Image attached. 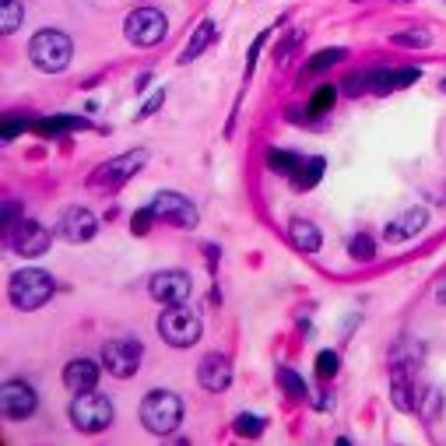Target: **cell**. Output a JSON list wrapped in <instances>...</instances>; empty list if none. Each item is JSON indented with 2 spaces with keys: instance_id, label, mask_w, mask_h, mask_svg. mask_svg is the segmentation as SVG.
<instances>
[{
  "instance_id": "cell-20",
  "label": "cell",
  "mask_w": 446,
  "mask_h": 446,
  "mask_svg": "<svg viewBox=\"0 0 446 446\" xmlns=\"http://www.w3.org/2000/svg\"><path fill=\"white\" fill-rule=\"evenodd\" d=\"M278 383H281V390H285L292 401H306V397H309L306 379H302L299 372H292V369H278Z\"/></svg>"
},
{
  "instance_id": "cell-1",
  "label": "cell",
  "mask_w": 446,
  "mask_h": 446,
  "mask_svg": "<svg viewBox=\"0 0 446 446\" xmlns=\"http://www.w3.org/2000/svg\"><path fill=\"white\" fill-rule=\"evenodd\" d=\"M71 57H74V42H71V35H64L60 28H42V32H35L32 42H28V60H32L42 74H60V71H67Z\"/></svg>"
},
{
  "instance_id": "cell-8",
  "label": "cell",
  "mask_w": 446,
  "mask_h": 446,
  "mask_svg": "<svg viewBox=\"0 0 446 446\" xmlns=\"http://www.w3.org/2000/svg\"><path fill=\"white\" fill-rule=\"evenodd\" d=\"M144 162H148V151H144V148H134V151L116 155V159H109L105 166H98V169L91 173L88 183L91 186H123L134 173L144 169Z\"/></svg>"
},
{
  "instance_id": "cell-17",
  "label": "cell",
  "mask_w": 446,
  "mask_h": 446,
  "mask_svg": "<svg viewBox=\"0 0 446 446\" xmlns=\"http://www.w3.org/2000/svg\"><path fill=\"white\" fill-rule=\"evenodd\" d=\"M288 236H292V243H295L302 253H316V250H320V243H324L320 229H316L313 222H306V218H292Z\"/></svg>"
},
{
  "instance_id": "cell-29",
  "label": "cell",
  "mask_w": 446,
  "mask_h": 446,
  "mask_svg": "<svg viewBox=\"0 0 446 446\" xmlns=\"http://www.w3.org/2000/svg\"><path fill=\"white\" fill-rule=\"evenodd\" d=\"M338 369H341V358H338V352H320V355H316V372H320L324 379L338 376Z\"/></svg>"
},
{
  "instance_id": "cell-36",
  "label": "cell",
  "mask_w": 446,
  "mask_h": 446,
  "mask_svg": "<svg viewBox=\"0 0 446 446\" xmlns=\"http://www.w3.org/2000/svg\"><path fill=\"white\" fill-rule=\"evenodd\" d=\"M268 42V32H261L257 39H253V46H250V60H246V71H253V64H257V53H261V46Z\"/></svg>"
},
{
  "instance_id": "cell-18",
  "label": "cell",
  "mask_w": 446,
  "mask_h": 446,
  "mask_svg": "<svg viewBox=\"0 0 446 446\" xmlns=\"http://www.w3.org/2000/svg\"><path fill=\"white\" fill-rule=\"evenodd\" d=\"M215 42V21H200L197 25V32L190 35V42L183 46V53H179V64H190V60H197L207 46Z\"/></svg>"
},
{
  "instance_id": "cell-14",
  "label": "cell",
  "mask_w": 446,
  "mask_h": 446,
  "mask_svg": "<svg viewBox=\"0 0 446 446\" xmlns=\"http://www.w3.org/2000/svg\"><path fill=\"white\" fill-rule=\"evenodd\" d=\"M197 379H200L204 390L222 394V390H229V383H232V362H229L225 355H218V352H211V355L200 358V365H197Z\"/></svg>"
},
{
  "instance_id": "cell-31",
  "label": "cell",
  "mask_w": 446,
  "mask_h": 446,
  "mask_svg": "<svg viewBox=\"0 0 446 446\" xmlns=\"http://www.w3.org/2000/svg\"><path fill=\"white\" fill-rule=\"evenodd\" d=\"M18 215H21V204L7 200V204H4V236H11V232L18 229V222H21Z\"/></svg>"
},
{
  "instance_id": "cell-9",
  "label": "cell",
  "mask_w": 446,
  "mask_h": 446,
  "mask_svg": "<svg viewBox=\"0 0 446 446\" xmlns=\"http://www.w3.org/2000/svg\"><path fill=\"white\" fill-rule=\"evenodd\" d=\"M155 211V218L169 222V225H179V229H193L197 225V207L183 197V193H173V190H162L155 193V200L148 204Z\"/></svg>"
},
{
  "instance_id": "cell-32",
  "label": "cell",
  "mask_w": 446,
  "mask_h": 446,
  "mask_svg": "<svg viewBox=\"0 0 446 446\" xmlns=\"http://www.w3.org/2000/svg\"><path fill=\"white\" fill-rule=\"evenodd\" d=\"M397 46H429V32H401L394 35Z\"/></svg>"
},
{
  "instance_id": "cell-35",
  "label": "cell",
  "mask_w": 446,
  "mask_h": 446,
  "mask_svg": "<svg viewBox=\"0 0 446 446\" xmlns=\"http://www.w3.org/2000/svg\"><path fill=\"white\" fill-rule=\"evenodd\" d=\"M25 127H28L25 120H14V116H11V120L4 123V141H14V137H18V130H25Z\"/></svg>"
},
{
  "instance_id": "cell-28",
  "label": "cell",
  "mask_w": 446,
  "mask_h": 446,
  "mask_svg": "<svg viewBox=\"0 0 446 446\" xmlns=\"http://www.w3.org/2000/svg\"><path fill=\"white\" fill-rule=\"evenodd\" d=\"M236 433L253 440V436L264 433V418H261V415H239V418H236Z\"/></svg>"
},
{
  "instance_id": "cell-22",
  "label": "cell",
  "mask_w": 446,
  "mask_h": 446,
  "mask_svg": "<svg viewBox=\"0 0 446 446\" xmlns=\"http://www.w3.org/2000/svg\"><path fill=\"white\" fill-rule=\"evenodd\" d=\"M324 176V159H309L306 162V169L299 166L295 169V176H292V183L299 186V190H309V186H316V179Z\"/></svg>"
},
{
  "instance_id": "cell-4",
  "label": "cell",
  "mask_w": 446,
  "mask_h": 446,
  "mask_svg": "<svg viewBox=\"0 0 446 446\" xmlns=\"http://www.w3.org/2000/svg\"><path fill=\"white\" fill-rule=\"evenodd\" d=\"M200 331H204V324H200L197 309H190L186 302L169 306V309L159 316V334H162V341L173 345V348H190V345H197V341H200Z\"/></svg>"
},
{
  "instance_id": "cell-5",
  "label": "cell",
  "mask_w": 446,
  "mask_h": 446,
  "mask_svg": "<svg viewBox=\"0 0 446 446\" xmlns=\"http://www.w3.org/2000/svg\"><path fill=\"white\" fill-rule=\"evenodd\" d=\"M71 422H74V429L78 433H102V429H109V422H113V404H109V397H102V394H95V390H85V394H74V401H71Z\"/></svg>"
},
{
  "instance_id": "cell-2",
  "label": "cell",
  "mask_w": 446,
  "mask_h": 446,
  "mask_svg": "<svg viewBox=\"0 0 446 446\" xmlns=\"http://www.w3.org/2000/svg\"><path fill=\"white\" fill-rule=\"evenodd\" d=\"M53 278L46 274V270L39 268H25L18 270V274H11V302H14V309H21V313H32V309H39V306H46L50 299H53Z\"/></svg>"
},
{
  "instance_id": "cell-33",
  "label": "cell",
  "mask_w": 446,
  "mask_h": 446,
  "mask_svg": "<svg viewBox=\"0 0 446 446\" xmlns=\"http://www.w3.org/2000/svg\"><path fill=\"white\" fill-rule=\"evenodd\" d=\"M151 218H155V211H151V207H141V211L134 215V222H130V229H134L137 236H144V232L151 229Z\"/></svg>"
},
{
  "instance_id": "cell-13",
  "label": "cell",
  "mask_w": 446,
  "mask_h": 446,
  "mask_svg": "<svg viewBox=\"0 0 446 446\" xmlns=\"http://www.w3.org/2000/svg\"><path fill=\"white\" fill-rule=\"evenodd\" d=\"M57 232L67 239V243H88L91 236L98 232V222H95V215H91L88 207H67L64 215H60V225H57Z\"/></svg>"
},
{
  "instance_id": "cell-26",
  "label": "cell",
  "mask_w": 446,
  "mask_h": 446,
  "mask_svg": "<svg viewBox=\"0 0 446 446\" xmlns=\"http://www.w3.org/2000/svg\"><path fill=\"white\" fill-rule=\"evenodd\" d=\"M334 98H338V88H331V85H324V88H316V95H313V102H309V113H313V116H320V113H327V109L334 105Z\"/></svg>"
},
{
  "instance_id": "cell-24",
  "label": "cell",
  "mask_w": 446,
  "mask_h": 446,
  "mask_svg": "<svg viewBox=\"0 0 446 446\" xmlns=\"http://www.w3.org/2000/svg\"><path fill=\"white\" fill-rule=\"evenodd\" d=\"M268 162H270V169H278V173H285V176H295V169L302 166L299 155H292V151H278V148L268 155Z\"/></svg>"
},
{
  "instance_id": "cell-3",
  "label": "cell",
  "mask_w": 446,
  "mask_h": 446,
  "mask_svg": "<svg viewBox=\"0 0 446 446\" xmlns=\"http://www.w3.org/2000/svg\"><path fill=\"white\" fill-rule=\"evenodd\" d=\"M141 422H144V429L155 433V436L176 433L179 422H183V401H179L173 390H151V394L141 401Z\"/></svg>"
},
{
  "instance_id": "cell-7",
  "label": "cell",
  "mask_w": 446,
  "mask_h": 446,
  "mask_svg": "<svg viewBox=\"0 0 446 446\" xmlns=\"http://www.w3.org/2000/svg\"><path fill=\"white\" fill-rule=\"evenodd\" d=\"M141 358H144V345L137 338H116V341H105L102 345V365L116 379L134 376L141 369Z\"/></svg>"
},
{
  "instance_id": "cell-12",
  "label": "cell",
  "mask_w": 446,
  "mask_h": 446,
  "mask_svg": "<svg viewBox=\"0 0 446 446\" xmlns=\"http://www.w3.org/2000/svg\"><path fill=\"white\" fill-rule=\"evenodd\" d=\"M50 232L39 225V222H18V229L7 236V246L18 253V257H42L50 250Z\"/></svg>"
},
{
  "instance_id": "cell-11",
  "label": "cell",
  "mask_w": 446,
  "mask_h": 446,
  "mask_svg": "<svg viewBox=\"0 0 446 446\" xmlns=\"http://www.w3.org/2000/svg\"><path fill=\"white\" fill-rule=\"evenodd\" d=\"M35 390L25 383V379H7L4 390H0V408H4V418L11 422H21L35 411Z\"/></svg>"
},
{
  "instance_id": "cell-21",
  "label": "cell",
  "mask_w": 446,
  "mask_h": 446,
  "mask_svg": "<svg viewBox=\"0 0 446 446\" xmlns=\"http://www.w3.org/2000/svg\"><path fill=\"white\" fill-rule=\"evenodd\" d=\"M21 21H25V7H21V0H4V7H0V28H4V35L18 32Z\"/></svg>"
},
{
  "instance_id": "cell-15",
  "label": "cell",
  "mask_w": 446,
  "mask_h": 446,
  "mask_svg": "<svg viewBox=\"0 0 446 446\" xmlns=\"http://www.w3.org/2000/svg\"><path fill=\"white\" fill-rule=\"evenodd\" d=\"M425 222H429V211L425 207L401 211L394 222H387V243H408V239H415L425 229Z\"/></svg>"
},
{
  "instance_id": "cell-37",
  "label": "cell",
  "mask_w": 446,
  "mask_h": 446,
  "mask_svg": "<svg viewBox=\"0 0 446 446\" xmlns=\"http://www.w3.org/2000/svg\"><path fill=\"white\" fill-rule=\"evenodd\" d=\"M436 299H440V302H443V306H446V278H443V281H440V288H436Z\"/></svg>"
},
{
  "instance_id": "cell-6",
  "label": "cell",
  "mask_w": 446,
  "mask_h": 446,
  "mask_svg": "<svg viewBox=\"0 0 446 446\" xmlns=\"http://www.w3.org/2000/svg\"><path fill=\"white\" fill-rule=\"evenodd\" d=\"M166 32H169V21H166V14L155 11V7H137V11H130L127 21H123V35H127L134 46H141V50L159 46V42L166 39Z\"/></svg>"
},
{
  "instance_id": "cell-10",
  "label": "cell",
  "mask_w": 446,
  "mask_h": 446,
  "mask_svg": "<svg viewBox=\"0 0 446 446\" xmlns=\"http://www.w3.org/2000/svg\"><path fill=\"white\" fill-rule=\"evenodd\" d=\"M190 288H193V281H190L186 270H159V274L148 281L151 299H159V302H166V306L186 302V299H190Z\"/></svg>"
},
{
  "instance_id": "cell-16",
  "label": "cell",
  "mask_w": 446,
  "mask_h": 446,
  "mask_svg": "<svg viewBox=\"0 0 446 446\" xmlns=\"http://www.w3.org/2000/svg\"><path fill=\"white\" fill-rule=\"evenodd\" d=\"M64 383H67V390H74V394L95 390V383H98V365H95L91 358H74V362H67Z\"/></svg>"
},
{
  "instance_id": "cell-27",
  "label": "cell",
  "mask_w": 446,
  "mask_h": 446,
  "mask_svg": "<svg viewBox=\"0 0 446 446\" xmlns=\"http://www.w3.org/2000/svg\"><path fill=\"white\" fill-rule=\"evenodd\" d=\"M338 60H345V50H320L313 60H309V71L316 74V71H327V67H334Z\"/></svg>"
},
{
  "instance_id": "cell-30",
  "label": "cell",
  "mask_w": 446,
  "mask_h": 446,
  "mask_svg": "<svg viewBox=\"0 0 446 446\" xmlns=\"http://www.w3.org/2000/svg\"><path fill=\"white\" fill-rule=\"evenodd\" d=\"M345 91H348V95H362V91H372V71H365V74H352V78L345 81Z\"/></svg>"
},
{
  "instance_id": "cell-19",
  "label": "cell",
  "mask_w": 446,
  "mask_h": 446,
  "mask_svg": "<svg viewBox=\"0 0 446 446\" xmlns=\"http://www.w3.org/2000/svg\"><path fill=\"white\" fill-rule=\"evenodd\" d=\"M394 404L401 411H415L418 408V397H411V387L404 379V365H394Z\"/></svg>"
},
{
  "instance_id": "cell-25",
  "label": "cell",
  "mask_w": 446,
  "mask_h": 446,
  "mask_svg": "<svg viewBox=\"0 0 446 446\" xmlns=\"http://www.w3.org/2000/svg\"><path fill=\"white\" fill-rule=\"evenodd\" d=\"M348 253H352V261H362V264H365V261L376 257V246H372V239H369L365 232H358L355 239L348 243Z\"/></svg>"
},
{
  "instance_id": "cell-38",
  "label": "cell",
  "mask_w": 446,
  "mask_h": 446,
  "mask_svg": "<svg viewBox=\"0 0 446 446\" xmlns=\"http://www.w3.org/2000/svg\"><path fill=\"white\" fill-rule=\"evenodd\" d=\"M440 88H443V91H446V78H443V81H440Z\"/></svg>"
},
{
  "instance_id": "cell-23",
  "label": "cell",
  "mask_w": 446,
  "mask_h": 446,
  "mask_svg": "<svg viewBox=\"0 0 446 446\" xmlns=\"http://www.w3.org/2000/svg\"><path fill=\"white\" fill-rule=\"evenodd\" d=\"M81 127H88V123L78 116H53V120L35 123V130H42V134H64V130H81Z\"/></svg>"
},
{
  "instance_id": "cell-34",
  "label": "cell",
  "mask_w": 446,
  "mask_h": 446,
  "mask_svg": "<svg viewBox=\"0 0 446 446\" xmlns=\"http://www.w3.org/2000/svg\"><path fill=\"white\" fill-rule=\"evenodd\" d=\"M162 102H166V91H155V95H151V98H148V102L141 105V113H137V116H141V120H144V116H151V113H155V109H159Z\"/></svg>"
}]
</instances>
